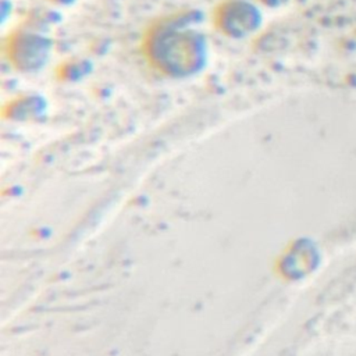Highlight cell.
Returning <instances> with one entry per match:
<instances>
[{"instance_id": "6da1fadb", "label": "cell", "mask_w": 356, "mask_h": 356, "mask_svg": "<svg viewBox=\"0 0 356 356\" xmlns=\"http://www.w3.org/2000/svg\"><path fill=\"white\" fill-rule=\"evenodd\" d=\"M203 21V13L189 7L149 21L139 40L146 65L168 79H188L202 72L210 53Z\"/></svg>"}, {"instance_id": "7a4b0ae2", "label": "cell", "mask_w": 356, "mask_h": 356, "mask_svg": "<svg viewBox=\"0 0 356 356\" xmlns=\"http://www.w3.org/2000/svg\"><path fill=\"white\" fill-rule=\"evenodd\" d=\"M4 57L8 64L19 72H36L50 60L53 40L47 28L36 21L26 18L15 26L4 39Z\"/></svg>"}, {"instance_id": "3957f363", "label": "cell", "mask_w": 356, "mask_h": 356, "mask_svg": "<svg viewBox=\"0 0 356 356\" xmlns=\"http://www.w3.org/2000/svg\"><path fill=\"white\" fill-rule=\"evenodd\" d=\"M261 21V8L254 0H220L210 13L214 31L236 40L254 35Z\"/></svg>"}, {"instance_id": "277c9868", "label": "cell", "mask_w": 356, "mask_h": 356, "mask_svg": "<svg viewBox=\"0 0 356 356\" xmlns=\"http://www.w3.org/2000/svg\"><path fill=\"white\" fill-rule=\"evenodd\" d=\"M90 70V64L83 58H68L57 65L56 76L63 82H74L82 79Z\"/></svg>"}, {"instance_id": "5b68a950", "label": "cell", "mask_w": 356, "mask_h": 356, "mask_svg": "<svg viewBox=\"0 0 356 356\" xmlns=\"http://www.w3.org/2000/svg\"><path fill=\"white\" fill-rule=\"evenodd\" d=\"M43 107V99L33 95V93H25L15 99H13L8 103V111L14 114H35Z\"/></svg>"}, {"instance_id": "8992f818", "label": "cell", "mask_w": 356, "mask_h": 356, "mask_svg": "<svg viewBox=\"0 0 356 356\" xmlns=\"http://www.w3.org/2000/svg\"><path fill=\"white\" fill-rule=\"evenodd\" d=\"M259 6H267V7H274L280 0H254Z\"/></svg>"}, {"instance_id": "52a82bcc", "label": "cell", "mask_w": 356, "mask_h": 356, "mask_svg": "<svg viewBox=\"0 0 356 356\" xmlns=\"http://www.w3.org/2000/svg\"><path fill=\"white\" fill-rule=\"evenodd\" d=\"M53 4H57V6H67V4H71L74 0H47Z\"/></svg>"}]
</instances>
